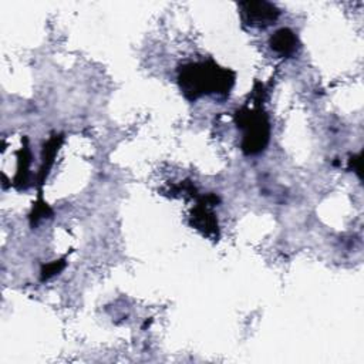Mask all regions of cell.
<instances>
[{
    "label": "cell",
    "mask_w": 364,
    "mask_h": 364,
    "mask_svg": "<svg viewBox=\"0 0 364 364\" xmlns=\"http://www.w3.org/2000/svg\"><path fill=\"white\" fill-rule=\"evenodd\" d=\"M64 260H55L47 266L43 267L41 270V280H46V279H50L51 276H54L55 273H58L63 267H64Z\"/></svg>",
    "instance_id": "5"
},
{
    "label": "cell",
    "mask_w": 364,
    "mask_h": 364,
    "mask_svg": "<svg viewBox=\"0 0 364 364\" xmlns=\"http://www.w3.org/2000/svg\"><path fill=\"white\" fill-rule=\"evenodd\" d=\"M239 9L243 23L250 27H267L280 14L279 9L269 1H242L239 3Z\"/></svg>",
    "instance_id": "3"
},
{
    "label": "cell",
    "mask_w": 364,
    "mask_h": 364,
    "mask_svg": "<svg viewBox=\"0 0 364 364\" xmlns=\"http://www.w3.org/2000/svg\"><path fill=\"white\" fill-rule=\"evenodd\" d=\"M270 48L283 57H290L299 48V38L290 28L277 30L269 40Z\"/></svg>",
    "instance_id": "4"
},
{
    "label": "cell",
    "mask_w": 364,
    "mask_h": 364,
    "mask_svg": "<svg viewBox=\"0 0 364 364\" xmlns=\"http://www.w3.org/2000/svg\"><path fill=\"white\" fill-rule=\"evenodd\" d=\"M178 81L183 95L195 101L202 95H228L235 82V74L212 61L189 63L181 67Z\"/></svg>",
    "instance_id": "1"
},
{
    "label": "cell",
    "mask_w": 364,
    "mask_h": 364,
    "mask_svg": "<svg viewBox=\"0 0 364 364\" xmlns=\"http://www.w3.org/2000/svg\"><path fill=\"white\" fill-rule=\"evenodd\" d=\"M236 121L237 127L243 129L242 151L246 155H256L264 151L270 136L267 117L260 109L242 108L236 112Z\"/></svg>",
    "instance_id": "2"
},
{
    "label": "cell",
    "mask_w": 364,
    "mask_h": 364,
    "mask_svg": "<svg viewBox=\"0 0 364 364\" xmlns=\"http://www.w3.org/2000/svg\"><path fill=\"white\" fill-rule=\"evenodd\" d=\"M353 165V169L358 173V176H361V155H354L351 159H350V166Z\"/></svg>",
    "instance_id": "6"
}]
</instances>
